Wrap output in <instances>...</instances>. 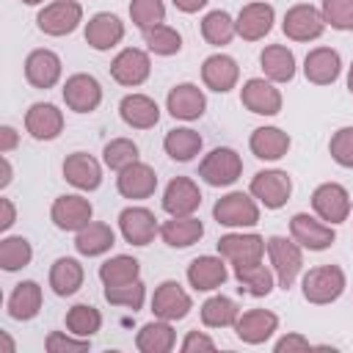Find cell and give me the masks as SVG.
I'll use <instances>...</instances> for the list:
<instances>
[{"mask_svg": "<svg viewBox=\"0 0 353 353\" xmlns=\"http://www.w3.org/2000/svg\"><path fill=\"white\" fill-rule=\"evenodd\" d=\"M347 287V279H345V270L339 265H317V268H309L301 279V292L309 303L314 306H325V303H334Z\"/></svg>", "mask_w": 353, "mask_h": 353, "instance_id": "1", "label": "cell"}, {"mask_svg": "<svg viewBox=\"0 0 353 353\" xmlns=\"http://www.w3.org/2000/svg\"><path fill=\"white\" fill-rule=\"evenodd\" d=\"M268 256H270V268L276 273V287L290 290L303 270V248L292 237L273 234V237H268Z\"/></svg>", "mask_w": 353, "mask_h": 353, "instance_id": "2", "label": "cell"}, {"mask_svg": "<svg viewBox=\"0 0 353 353\" xmlns=\"http://www.w3.org/2000/svg\"><path fill=\"white\" fill-rule=\"evenodd\" d=\"M212 218L218 221V226H229V229H251L259 223V201L251 193L243 190H232L226 196H221L212 207Z\"/></svg>", "mask_w": 353, "mask_h": 353, "instance_id": "3", "label": "cell"}, {"mask_svg": "<svg viewBox=\"0 0 353 353\" xmlns=\"http://www.w3.org/2000/svg\"><path fill=\"white\" fill-rule=\"evenodd\" d=\"M199 176L210 188H229L243 176V157L229 146H215L201 157Z\"/></svg>", "mask_w": 353, "mask_h": 353, "instance_id": "4", "label": "cell"}, {"mask_svg": "<svg viewBox=\"0 0 353 353\" xmlns=\"http://www.w3.org/2000/svg\"><path fill=\"white\" fill-rule=\"evenodd\" d=\"M248 193L265 207V210H281L292 196V179L281 168H265L251 176Z\"/></svg>", "mask_w": 353, "mask_h": 353, "instance_id": "5", "label": "cell"}, {"mask_svg": "<svg viewBox=\"0 0 353 353\" xmlns=\"http://www.w3.org/2000/svg\"><path fill=\"white\" fill-rule=\"evenodd\" d=\"M325 19L320 14L317 6L312 3H295L292 8H287L284 19H281V30L290 41H314L325 33Z\"/></svg>", "mask_w": 353, "mask_h": 353, "instance_id": "6", "label": "cell"}, {"mask_svg": "<svg viewBox=\"0 0 353 353\" xmlns=\"http://www.w3.org/2000/svg\"><path fill=\"white\" fill-rule=\"evenodd\" d=\"M312 210H314L317 218H323L325 223L336 226V223H345L350 218L353 199L339 182H323L312 193Z\"/></svg>", "mask_w": 353, "mask_h": 353, "instance_id": "7", "label": "cell"}, {"mask_svg": "<svg viewBox=\"0 0 353 353\" xmlns=\"http://www.w3.org/2000/svg\"><path fill=\"white\" fill-rule=\"evenodd\" d=\"M290 237L303 248V251H325L334 245L336 232L331 223H325L317 215L309 212H295L290 218Z\"/></svg>", "mask_w": 353, "mask_h": 353, "instance_id": "8", "label": "cell"}, {"mask_svg": "<svg viewBox=\"0 0 353 353\" xmlns=\"http://www.w3.org/2000/svg\"><path fill=\"white\" fill-rule=\"evenodd\" d=\"M83 22V6L77 0H52L36 17V28L44 36H66Z\"/></svg>", "mask_w": 353, "mask_h": 353, "instance_id": "9", "label": "cell"}, {"mask_svg": "<svg viewBox=\"0 0 353 353\" xmlns=\"http://www.w3.org/2000/svg\"><path fill=\"white\" fill-rule=\"evenodd\" d=\"M193 309V298L185 292V287L174 279H165L154 287V295H152V314L160 317V320H168V323H176V320H185Z\"/></svg>", "mask_w": 353, "mask_h": 353, "instance_id": "10", "label": "cell"}, {"mask_svg": "<svg viewBox=\"0 0 353 353\" xmlns=\"http://www.w3.org/2000/svg\"><path fill=\"white\" fill-rule=\"evenodd\" d=\"M119 232L130 245L143 248L154 240V234H160V223H157V218L149 207L130 204L119 212Z\"/></svg>", "mask_w": 353, "mask_h": 353, "instance_id": "11", "label": "cell"}, {"mask_svg": "<svg viewBox=\"0 0 353 353\" xmlns=\"http://www.w3.org/2000/svg\"><path fill=\"white\" fill-rule=\"evenodd\" d=\"M265 251H268V240L254 232H229L218 240V254L232 265L262 262Z\"/></svg>", "mask_w": 353, "mask_h": 353, "instance_id": "12", "label": "cell"}, {"mask_svg": "<svg viewBox=\"0 0 353 353\" xmlns=\"http://www.w3.org/2000/svg\"><path fill=\"white\" fill-rule=\"evenodd\" d=\"M152 74V61L149 52L138 50V47H124L121 52H116V58L110 61V77L124 85V88H138L149 80Z\"/></svg>", "mask_w": 353, "mask_h": 353, "instance_id": "13", "label": "cell"}, {"mask_svg": "<svg viewBox=\"0 0 353 353\" xmlns=\"http://www.w3.org/2000/svg\"><path fill=\"white\" fill-rule=\"evenodd\" d=\"M91 218H94V207L80 193H63L50 207V221L61 232H80L83 226L91 223Z\"/></svg>", "mask_w": 353, "mask_h": 353, "instance_id": "14", "label": "cell"}, {"mask_svg": "<svg viewBox=\"0 0 353 353\" xmlns=\"http://www.w3.org/2000/svg\"><path fill=\"white\" fill-rule=\"evenodd\" d=\"M240 102L245 110L256 113V116H276L284 105L281 91L276 88L273 80L268 77H248L240 88Z\"/></svg>", "mask_w": 353, "mask_h": 353, "instance_id": "15", "label": "cell"}, {"mask_svg": "<svg viewBox=\"0 0 353 353\" xmlns=\"http://www.w3.org/2000/svg\"><path fill=\"white\" fill-rule=\"evenodd\" d=\"M61 94H63L66 108L74 113H94L102 105V85L94 74H85V72L66 77Z\"/></svg>", "mask_w": 353, "mask_h": 353, "instance_id": "16", "label": "cell"}, {"mask_svg": "<svg viewBox=\"0 0 353 353\" xmlns=\"http://www.w3.org/2000/svg\"><path fill=\"white\" fill-rule=\"evenodd\" d=\"M273 22H276V11H273V6L265 3V0L245 3V6L240 8V14L234 17L237 36L245 39V41H259V39H265V36L273 30Z\"/></svg>", "mask_w": 353, "mask_h": 353, "instance_id": "17", "label": "cell"}, {"mask_svg": "<svg viewBox=\"0 0 353 353\" xmlns=\"http://www.w3.org/2000/svg\"><path fill=\"white\" fill-rule=\"evenodd\" d=\"M63 74V63L58 58V52L47 50V47H39V50H30L28 58H25V80L33 85V88H52L58 85Z\"/></svg>", "mask_w": 353, "mask_h": 353, "instance_id": "18", "label": "cell"}, {"mask_svg": "<svg viewBox=\"0 0 353 353\" xmlns=\"http://www.w3.org/2000/svg\"><path fill=\"white\" fill-rule=\"evenodd\" d=\"M116 190H119V196H124L130 201H143V199L154 196V190H157V174H154V168L149 163L135 160L132 165H127V168L119 171Z\"/></svg>", "mask_w": 353, "mask_h": 353, "instance_id": "19", "label": "cell"}, {"mask_svg": "<svg viewBox=\"0 0 353 353\" xmlns=\"http://www.w3.org/2000/svg\"><path fill=\"white\" fill-rule=\"evenodd\" d=\"M232 328H234L240 342L262 345L279 331V314L270 309H248V312H240V317Z\"/></svg>", "mask_w": 353, "mask_h": 353, "instance_id": "20", "label": "cell"}, {"mask_svg": "<svg viewBox=\"0 0 353 353\" xmlns=\"http://www.w3.org/2000/svg\"><path fill=\"white\" fill-rule=\"evenodd\" d=\"M201 207V190L190 176H174L163 190V210L171 218L193 215Z\"/></svg>", "mask_w": 353, "mask_h": 353, "instance_id": "21", "label": "cell"}, {"mask_svg": "<svg viewBox=\"0 0 353 353\" xmlns=\"http://www.w3.org/2000/svg\"><path fill=\"white\" fill-rule=\"evenodd\" d=\"M188 284L196 290V292H212L218 287H223V281L229 279V270H226V259L218 254H204V256H196L188 270Z\"/></svg>", "mask_w": 353, "mask_h": 353, "instance_id": "22", "label": "cell"}, {"mask_svg": "<svg viewBox=\"0 0 353 353\" xmlns=\"http://www.w3.org/2000/svg\"><path fill=\"white\" fill-rule=\"evenodd\" d=\"M165 110L179 121H196L207 110V97L196 83H179L168 91Z\"/></svg>", "mask_w": 353, "mask_h": 353, "instance_id": "23", "label": "cell"}, {"mask_svg": "<svg viewBox=\"0 0 353 353\" xmlns=\"http://www.w3.org/2000/svg\"><path fill=\"white\" fill-rule=\"evenodd\" d=\"M25 130L36 141H55L63 132V110L52 102H33L25 113Z\"/></svg>", "mask_w": 353, "mask_h": 353, "instance_id": "24", "label": "cell"}, {"mask_svg": "<svg viewBox=\"0 0 353 353\" xmlns=\"http://www.w3.org/2000/svg\"><path fill=\"white\" fill-rule=\"evenodd\" d=\"M303 74L314 85H331L342 74V55L334 47H314L303 58Z\"/></svg>", "mask_w": 353, "mask_h": 353, "instance_id": "25", "label": "cell"}, {"mask_svg": "<svg viewBox=\"0 0 353 353\" xmlns=\"http://www.w3.org/2000/svg\"><path fill=\"white\" fill-rule=\"evenodd\" d=\"M240 80V66L232 55L215 52L201 63V83L215 94H229Z\"/></svg>", "mask_w": 353, "mask_h": 353, "instance_id": "26", "label": "cell"}, {"mask_svg": "<svg viewBox=\"0 0 353 353\" xmlns=\"http://www.w3.org/2000/svg\"><path fill=\"white\" fill-rule=\"evenodd\" d=\"M61 171H63V179L72 188H77V190H97L102 185V165L88 152H72V154H66Z\"/></svg>", "mask_w": 353, "mask_h": 353, "instance_id": "27", "label": "cell"}, {"mask_svg": "<svg viewBox=\"0 0 353 353\" xmlns=\"http://www.w3.org/2000/svg\"><path fill=\"white\" fill-rule=\"evenodd\" d=\"M83 36H85L88 47H94L97 52H108L124 39V22L110 11H99L85 22Z\"/></svg>", "mask_w": 353, "mask_h": 353, "instance_id": "28", "label": "cell"}, {"mask_svg": "<svg viewBox=\"0 0 353 353\" xmlns=\"http://www.w3.org/2000/svg\"><path fill=\"white\" fill-rule=\"evenodd\" d=\"M119 116H121V121H124L127 127H132V130H152V127L160 121V108H157V102H154L152 97L135 91V94L121 97V102H119Z\"/></svg>", "mask_w": 353, "mask_h": 353, "instance_id": "29", "label": "cell"}, {"mask_svg": "<svg viewBox=\"0 0 353 353\" xmlns=\"http://www.w3.org/2000/svg\"><path fill=\"white\" fill-rule=\"evenodd\" d=\"M290 135L281 130V127H256L248 138V149L256 160H265V163H273V160H281L287 152H290Z\"/></svg>", "mask_w": 353, "mask_h": 353, "instance_id": "30", "label": "cell"}, {"mask_svg": "<svg viewBox=\"0 0 353 353\" xmlns=\"http://www.w3.org/2000/svg\"><path fill=\"white\" fill-rule=\"evenodd\" d=\"M259 69L268 80L273 83H290L298 72L295 66V55L290 47L284 44H268L262 52H259Z\"/></svg>", "mask_w": 353, "mask_h": 353, "instance_id": "31", "label": "cell"}, {"mask_svg": "<svg viewBox=\"0 0 353 353\" xmlns=\"http://www.w3.org/2000/svg\"><path fill=\"white\" fill-rule=\"evenodd\" d=\"M85 281V270L80 265V259L74 256H58L50 265V287L58 298H69L74 295Z\"/></svg>", "mask_w": 353, "mask_h": 353, "instance_id": "32", "label": "cell"}, {"mask_svg": "<svg viewBox=\"0 0 353 353\" xmlns=\"http://www.w3.org/2000/svg\"><path fill=\"white\" fill-rule=\"evenodd\" d=\"M41 301H44V292H41L39 281H33V279L19 281L8 295V317L19 320V323L33 320L41 312Z\"/></svg>", "mask_w": 353, "mask_h": 353, "instance_id": "33", "label": "cell"}, {"mask_svg": "<svg viewBox=\"0 0 353 353\" xmlns=\"http://www.w3.org/2000/svg\"><path fill=\"white\" fill-rule=\"evenodd\" d=\"M160 237L168 248H190L204 237V223L196 215H182L160 223Z\"/></svg>", "mask_w": 353, "mask_h": 353, "instance_id": "34", "label": "cell"}, {"mask_svg": "<svg viewBox=\"0 0 353 353\" xmlns=\"http://www.w3.org/2000/svg\"><path fill=\"white\" fill-rule=\"evenodd\" d=\"M174 345H176V331L168 320H160V317L149 320L135 334V347L141 353H171Z\"/></svg>", "mask_w": 353, "mask_h": 353, "instance_id": "35", "label": "cell"}, {"mask_svg": "<svg viewBox=\"0 0 353 353\" xmlns=\"http://www.w3.org/2000/svg\"><path fill=\"white\" fill-rule=\"evenodd\" d=\"M113 245H116V232L102 221H91L88 226L74 232V248L83 256H102Z\"/></svg>", "mask_w": 353, "mask_h": 353, "instance_id": "36", "label": "cell"}, {"mask_svg": "<svg viewBox=\"0 0 353 353\" xmlns=\"http://www.w3.org/2000/svg\"><path fill=\"white\" fill-rule=\"evenodd\" d=\"M234 279L240 281V290H245L254 298H265L273 292L276 287V273L273 268L262 265V262H251V265H232Z\"/></svg>", "mask_w": 353, "mask_h": 353, "instance_id": "37", "label": "cell"}, {"mask_svg": "<svg viewBox=\"0 0 353 353\" xmlns=\"http://www.w3.org/2000/svg\"><path fill=\"white\" fill-rule=\"evenodd\" d=\"M201 146H204L201 135H199L196 130H190V127H174V130H168L165 138H163L165 154H168L171 160H176V163H190V160L201 152Z\"/></svg>", "mask_w": 353, "mask_h": 353, "instance_id": "38", "label": "cell"}, {"mask_svg": "<svg viewBox=\"0 0 353 353\" xmlns=\"http://www.w3.org/2000/svg\"><path fill=\"white\" fill-rule=\"evenodd\" d=\"M199 317H201V323H204L207 328H229V325L237 323L240 306H237L234 298L218 292V295H210V298L201 303Z\"/></svg>", "mask_w": 353, "mask_h": 353, "instance_id": "39", "label": "cell"}, {"mask_svg": "<svg viewBox=\"0 0 353 353\" xmlns=\"http://www.w3.org/2000/svg\"><path fill=\"white\" fill-rule=\"evenodd\" d=\"M141 279V262L130 254H116L99 265V281L102 287H119Z\"/></svg>", "mask_w": 353, "mask_h": 353, "instance_id": "40", "label": "cell"}, {"mask_svg": "<svg viewBox=\"0 0 353 353\" xmlns=\"http://www.w3.org/2000/svg\"><path fill=\"white\" fill-rule=\"evenodd\" d=\"M237 36V28H234V17L223 8H215V11H207L204 19H201V39L212 47H226L232 39Z\"/></svg>", "mask_w": 353, "mask_h": 353, "instance_id": "41", "label": "cell"}, {"mask_svg": "<svg viewBox=\"0 0 353 353\" xmlns=\"http://www.w3.org/2000/svg\"><path fill=\"white\" fill-rule=\"evenodd\" d=\"M33 259V245L28 237L22 234H8L0 240V268L6 273H14V270H22L28 268Z\"/></svg>", "mask_w": 353, "mask_h": 353, "instance_id": "42", "label": "cell"}, {"mask_svg": "<svg viewBox=\"0 0 353 353\" xmlns=\"http://www.w3.org/2000/svg\"><path fill=\"white\" fill-rule=\"evenodd\" d=\"M99 328H102V314H99L97 306H91V303H74L66 312V331L91 339Z\"/></svg>", "mask_w": 353, "mask_h": 353, "instance_id": "43", "label": "cell"}, {"mask_svg": "<svg viewBox=\"0 0 353 353\" xmlns=\"http://www.w3.org/2000/svg\"><path fill=\"white\" fill-rule=\"evenodd\" d=\"M143 41H146L149 52L163 55V58L176 55V52L182 50V33H179L176 28L165 25V22H163V25H154V28H149V30H143Z\"/></svg>", "mask_w": 353, "mask_h": 353, "instance_id": "44", "label": "cell"}, {"mask_svg": "<svg viewBox=\"0 0 353 353\" xmlns=\"http://www.w3.org/2000/svg\"><path fill=\"white\" fill-rule=\"evenodd\" d=\"M141 157V149H138V143L132 141V138H113V141H108L105 146H102V163L110 168V171H121V168H127V165H132L135 160Z\"/></svg>", "mask_w": 353, "mask_h": 353, "instance_id": "45", "label": "cell"}, {"mask_svg": "<svg viewBox=\"0 0 353 353\" xmlns=\"http://www.w3.org/2000/svg\"><path fill=\"white\" fill-rule=\"evenodd\" d=\"M105 301L110 306H124L130 312H141L143 301H146V284L141 279L130 281V284H119V287H105Z\"/></svg>", "mask_w": 353, "mask_h": 353, "instance_id": "46", "label": "cell"}, {"mask_svg": "<svg viewBox=\"0 0 353 353\" xmlns=\"http://www.w3.org/2000/svg\"><path fill=\"white\" fill-rule=\"evenodd\" d=\"M130 19L143 33L154 25L165 22V3L163 0H132L130 3Z\"/></svg>", "mask_w": 353, "mask_h": 353, "instance_id": "47", "label": "cell"}, {"mask_svg": "<svg viewBox=\"0 0 353 353\" xmlns=\"http://www.w3.org/2000/svg\"><path fill=\"white\" fill-rule=\"evenodd\" d=\"M320 14L334 30H353V0H323Z\"/></svg>", "mask_w": 353, "mask_h": 353, "instance_id": "48", "label": "cell"}, {"mask_svg": "<svg viewBox=\"0 0 353 353\" xmlns=\"http://www.w3.org/2000/svg\"><path fill=\"white\" fill-rule=\"evenodd\" d=\"M47 353H85L91 350V339L77 336V334H63V331H50L44 339Z\"/></svg>", "mask_w": 353, "mask_h": 353, "instance_id": "49", "label": "cell"}, {"mask_svg": "<svg viewBox=\"0 0 353 353\" xmlns=\"http://www.w3.org/2000/svg\"><path fill=\"white\" fill-rule=\"evenodd\" d=\"M328 152L336 165L353 168V127H339L328 141Z\"/></svg>", "mask_w": 353, "mask_h": 353, "instance_id": "50", "label": "cell"}, {"mask_svg": "<svg viewBox=\"0 0 353 353\" xmlns=\"http://www.w3.org/2000/svg\"><path fill=\"white\" fill-rule=\"evenodd\" d=\"M218 345H215V339L212 336H207L204 331H199V328H193V331H188L185 334V339H182V345H179V350L182 353H196V350H215Z\"/></svg>", "mask_w": 353, "mask_h": 353, "instance_id": "51", "label": "cell"}, {"mask_svg": "<svg viewBox=\"0 0 353 353\" xmlns=\"http://www.w3.org/2000/svg\"><path fill=\"white\" fill-rule=\"evenodd\" d=\"M273 350L276 353H292V350H312V342L303 336V334H298V331H290V334H284L276 345H273Z\"/></svg>", "mask_w": 353, "mask_h": 353, "instance_id": "52", "label": "cell"}, {"mask_svg": "<svg viewBox=\"0 0 353 353\" xmlns=\"http://www.w3.org/2000/svg\"><path fill=\"white\" fill-rule=\"evenodd\" d=\"M14 221H17V207L11 199L3 196L0 199V232H8L14 226Z\"/></svg>", "mask_w": 353, "mask_h": 353, "instance_id": "53", "label": "cell"}, {"mask_svg": "<svg viewBox=\"0 0 353 353\" xmlns=\"http://www.w3.org/2000/svg\"><path fill=\"white\" fill-rule=\"evenodd\" d=\"M17 143H19V132L11 124H3L0 127V154H8L11 149H17Z\"/></svg>", "mask_w": 353, "mask_h": 353, "instance_id": "54", "label": "cell"}, {"mask_svg": "<svg viewBox=\"0 0 353 353\" xmlns=\"http://www.w3.org/2000/svg\"><path fill=\"white\" fill-rule=\"evenodd\" d=\"M171 3H174V8L182 11V14H196V11H201L210 0H171Z\"/></svg>", "mask_w": 353, "mask_h": 353, "instance_id": "55", "label": "cell"}, {"mask_svg": "<svg viewBox=\"0 0 353 353\" xmlns=\"http://www.w3.org/2000/svg\"><path fill=\"white\" fill-rule=\"evenodd\" d=\"M0 165H3L0 188H8V185H11V179H14V168H11V163H8V154H3V157H0Z\"/></svg>", "mask_w": 353, "mask_h": 353, "instance_id": "56", "label": "cell"}, {"mask_svg": "<svg viewBox=\"0 0 353 353\" xmlns=\"http://www.w3.org/2000/svg\"><path fill=\"white\" fill-rule=\"evenodd\" d=\"M0 339H3V347H6V353H14L17 347H14V339L8 336V331H0Z\"/></svg>", "mask_w": 353, "mask_h": 353, "instance_id": "57", "label": "cell"}, {"mask_svg": "<svg viewBox=\"0 0 353 353\" xmlns=\"http://www.w3.org/2000/svg\"><path fill=\"white\" fill-rule=\"evenodd\" d=\"M347 91L353 94V63H350V69H347Z\"/></svg>", "mask_w": 353, "mask_h": 353, "instance_id": "58", "label": "cell"}, {"mask_svg": "<svg viewBox=\"0 0 353 353\" xmlns=\"http://www.w3.org/2000/svg\"><path fill=\"white\" fill-rule=\"evenodd\" d=\"M22 3H25V6H41L44 0H22Z\"/></svg>", "mask_w": 353, "mask_h": 353, "instance_id": "59", "label": "cell"}]
</instances>
